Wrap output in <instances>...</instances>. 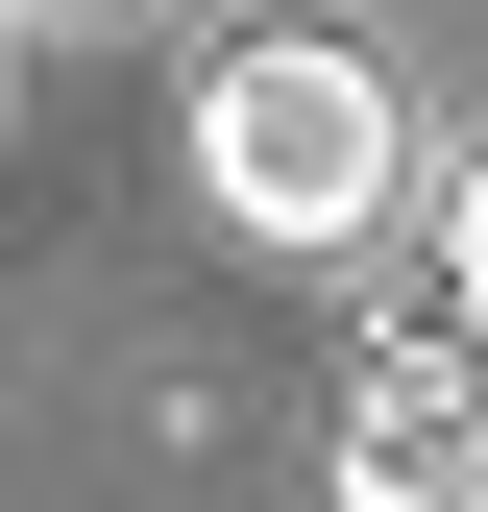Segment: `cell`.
<instances>
[{
    "label": "cell",
    "mask_w": 488,
    "mask_h": 512,
    "mask_svg": "<svg viewBox=\"0 0 488 512\" xmlns=\"http://www.w3.org/2000/svg\"><path fill=\"white\" fill-rule=\"evenodd\" d=\"M0 25H98V0H0Z\"/></svg>",
    "instance_id": "cell-4"
},
{
    "label": "cell",
    "mask_w": 488,
    "mask_h": 512,
    "mask_svg": "<svg viewBox=\"0 0 488 512\" xmlns=\"http://www.w3.org/2000/svg\"><path fill=\"white\" fill-rule=\"evenodd\" d=\"M440 293H464V342H488V171H464V220H440Z\"/></svg>",
    "instance_id": "cell-3"
},
{
    "label": "cell",
    "mask_w": 488,
    "mask_h": 512,
    "mask_svg": "<svg viewBox=\"0 0 488 512\" xmlns=\"http://www.w3.org/2000/svg\"><path fill=\"white\" fill-rule=\"evenodd\" d=\"M391 171H415V122H391V74H366L342 25H244V49H196V196H220L244 244L342 269V244L391 220Z\"/></svg>",
    "instance_id": "cell-1"
},
{
    "label": "cell",
    "mask_w": 488,
    "mask_h": 512,
    "mask_svg": "<svg viewBox=\"0 0 488 512\" xmlns=\"http://www.w3.org/2000/svg\"><path fill=\"white\" fill-rule=\"evenodd\" d=\"M342 512H488V342H391L342 391Z\"/></svg>",
    "instance_id": "cell-2"
}]
</instances>
